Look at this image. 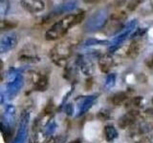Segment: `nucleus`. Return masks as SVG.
I'll use <instances>...</instances> for the list:
<instances>
[{
	"label": "nucleus",
	"instance_id": "nucleus-1",
	"mask_svg": "<svg viewBox=\"0 0 153 143\" xmlns=\"http://www.w3.org/2000/svg\"><path fill=\"white\" fill-rule=\"evenodd\" d=\"M84 19V13L67 14L62 19L56 22L45 33V38L48 41H54L59 39L66 35L70 28L80 23Z\"/></svg>",
	"mask_w": 153,
	"mask_h": 143
},
{
	"label": "nucleus",
	"instance_id": "nucleus-2",
	"mask_svg": "<svg viewBox=\"0 0 153 143\" xmlns=\"http://www.w3.org/2000/svg\"><path fill=\"white\" fill-rule=\"evenodd\" d=\"M73 42L70 40H64L56 44L50 52V57L52 61L57 66L63 67L66 65L67 60L71 56L73 50Z\"/></svg>",
	"mask_w": 153,
	"mask_h": 143
},
{
	"label": "nucleus",
	"instance_id": "nucleus-3",
	"mask_svg": "<svg viewBox=\"0 0 153 143\" xmlns=\"http://www.w3.org/2000/svg\"><path fill=\"white\" fill-rule=\"evenodd\" d=\"M107 9H100L91 15L85 24V29L89 32H95L102 29L108 21Z\"/></svg>",
	"mask_w": 153,
	"mask_h": 143
},
{
	"label": "nucleus",
	"instance_id": "nucleus-4",
	"mask_svg": "<svg viewBox=\"0 0 153 143\" xmlns=\"http://www.w3.org/2000/svg\"><path fill=\"white\" fill-rule=\"evenodd\" d=\"M76 8V2L75 0H71V1L66 2L64 4L60 5V6H59L57 8H56L54 11L48 14L45 21L50 22V20H53V19H55L56 17L61 15L62 13H69L71 11H73V10H75Z\"/></svg>",
	"mask_w": 153,
	"mask_h": 143
},
{
	"label": "nucleus",
	"instance_id": "nucleus-5",
	"mask_svg": "<svg viewBox=\"0 0 153 143\" xmlns=\"http://www.w3.org/2000/svg\"><path fill=\"white\" fill-rule=\"evenodd\" d=\"M21 7L30 13H37L45 9V3L43 0H21Z\"/></svg>",
	"mask_w": 153,
	"mask_h": 143
},
{
	"label": "nucleus",
	"instance_id": "nucleus-6",
	"mask_svg": "<svg viewBox=\"0 0 153 143\" xmlns=\"http://www.w3.org/2000/svg\"><path fill=\"white\" fill-rule=\"evenodd\" d=\"M139 116V112L136 110H131L126 114H123L121 117L119 118L118 121V126L121 129L127 128L129 126L133 125L135 123L137 117Z\"/></svg>",
	"mask_w": 153,
	"mask_h": 143
},
{
	"label": "nucleus",
	"instance_id": "nucleus-7",
	"mask_svg": "<svg viewBox=\"0 0 153 143\" xmlns=\"http://www.w3.org/2000/svg\"><path fill=\"white\" fill-rule=\"evenodd\" d=\"M136 24H137V20H132V21H130L129 22L127 25L123 28V32H122V33H120V35H118V36H116L113 39V41H112V45H120L121 43L126 39V38L130 35V32L133 31V29L135 28V26H136Z\"/></svg>",
	"mask_w": 153,
	"mask_h": 143
},
{
	"label": "nucleus",
	"instance_id": "nucleus-8",
	"mask_svg": "<svg viewBox=\"0 0 153 143\" xmlns=\"http://www.w3.org/2000/svg\"><path fill=\"white\" fill-rule=\"evenodd\" d=\"M103 28L107 35H115V33H117L121 30H123L124 25H123V22L122 21L114 20V19L109 18L107 23L105 24V26Z\"/></svg>",
	"mask_w": 153,
	"mask_h": 143
},
{
	"label": "nucleus",
	"instance_id": "nucleus-9",
	"mask_svg": "<svg viewBox=\"0 0 153 143\" xmlns=\"http://www.w3.org/2000/svg\"><path fill=\"white\" fill-rule=\"evenodd\" d=\"M17 39L16 36L13 35H10L5 36L0 42V52H7L16 46Z\"/></svg>",
	"mask_w": 153,
	"mask_h": 143
},
{
	"label": "nucleus",
	"instance_id": "nucleus-10",
	"mask_svg": "<svg viewBox=\"0 0 153 143\" xmlns=\"http://www.w3.org/2000/svg\"><path fill=\"white\" fill-rule=\"evenodd\" d=\"M113 58L111 57V55H103L100 57V60H99V66H100V69L102 73L107 74L108 72L110 71V69L112 68L113 66Z\"/></svg>",
	"mask_w": 153,
	"mask_h": 143
},
{
	"label": "nucleus",
	"instance_id": "nucleus-11",
	"mask_svg": "<svg viewBox=\"0 0 153 143\" xmlns=\"http://www.w3.org/2000/svg\"><path fill=\"white\" fill-rule=\"evenodd\" d=\"M139 54H140V44L137 40H133L127 49V56L131 59H135Z\"/></svg>",
	"mask_w": 153,
	"mask_h": 143
},
{
	"label": "nucleus",
	"instance_id": "nucleus-12",
	"mask_svg": "<svg viewBox=\"0 0 153 143\" xmlns=\"http://www.w3.org/2000/svg\"><path fill=\"white\" fill-rule=\"evenodd\" d=\"M104 136L107 141H113L118 137V132L116 128L112 125H107L104 128Z\"/></svg>",
	"mask_w": 153,
	"mask_h": 143
},
{
	"label": "nucleus",
	"instance_id": "nucleus-13",
	"mask_svg": "<svg viewBox=\"0 0 153 143\" xmlns=\"http://www.w3.org/2000/svg\"><path fill=\"white\" fill-rule=\"evenodd\" d=\"M127 99V94L123 92H119L115 94L112 97V103L116 106H120L123 103H124Z\"/></svg>",
	"mask_w": 153,
	"mask_h": 143
},
{
	"label": "nucleus",
	"instance_id": "nucleus-14",
	"mask_svg": "<svg viewBox=\"0 0 153 143\" xmlns=\"http://www.w3.org/2000/svg\"><path fill=\"white\" fill-rule=\"evenodd\" d=\"M80 68H81V71H82V73L85 75H91L93 74V71H94L93 64L88 60L82 61V63L80 64Z\"/></svg>",
	"mask_w": 153,
	"mask_h": 143
},
{
	"label": "nucleus",
	"instance_id": "nucleus-15",
	"mask_svg": "<svg viewBox=\"0 0 153 143\" xmlns=\"http://www.w3.org/2000/svg\"><path fill=\"white\" fill-rule=\"evenodd\" d=\"M16 26V23H14L13 21H10V20H1V19H0V32H4V31L11 30V29L14 28Z\"/></svg>",
	"mask_w": 153,
	"mask_h": 143
},
{
	"label": "nucleus",
	"instance_id": "nucleus-16",
	"mask_svg": "<svg viewBox=\"0 0 153 143\" xmlns=\"http://www.w3.org/2000/svg\"><path fill=\"white\" fill-rule=\"evenodd\" d=\"M127 15L126 13L124 12H120V13H115L113 14H111V15L109 16V18L111 19H114V20H118V21H122L123 22L124 20L126 19Z\"/></svg>",
	"mask_w": 153,
	"mask_h": 143
},
{
	"label": "nucleus",
	"instance_id": "nucleus-17",
	"mask_svg": "<svg viewBox=\"0 0 153 143\" xmlns=\"http://www.w3.org/2000/svg\"><path fill=\"white\" fill-rule=\"evenodd\" d=\"M9 9L8 0H0V16L7 13Z\"/></svg>",
	"mask_w": 153,
	"mask_h": 143
},
{
	"label": "nucleus",
	"instance_id": "nucleus-18",
	"mask_svg": "<svg viewBox=\"0 0 153 143\" xmlns=\"http://www.w3.org/2000/svg\"><path fill=\"white\" fill-rule=\"evenodd\" d=\"M143 0H129L127 3V9L129 11H134L139 6V4L142 3Z\"/></svg>",
	"mask_w": 153,
	"mask_h": 143
},
{
	"label": "nucleus",
	"instance_id": "nucleus-19",
	"mask_svg": "<svg viewBox=\"0 0 153 143\" xmlns=\"http://www.w3.org/2000/svg\"><path fill=\"white\" fill-rule=\"evenodd\" d=\"M107 41H102V40H98L95 39V38H90V39L86 40L85 45L86 46H91V45H103V44H107Z\"/></svg>",
	"mask_w": 153,
	"mask_h": 143
},
{
	"label": "nucleus",
	"instance_id": "nucleus-20",
	"mask_svg": "<svg viewBox=\"0 0 153 143\" xmlns=\"http://www.w3.org/2000/svg\"><path fill=\"white\" fill-rule=\"evenodd\" d=\"M142 102H143V97H135L128 102V105H130V106L138 107V106H141Z\"/></svg>",
	"mask_w": 153,
	"mask_h": 143
},
{
	"label": "nucleus",
	"instance_id": "nucleus-21",
	"mask_svg": "<svg viewBox=\"0 0 153 143\" xmlns=\"http://www.w3.org/2000/svg\"><path fill=\"white\" fill-rule=\"evenodd\" d=\"M109 116H110V114L107 111H100L98 114V118L100 119V120H102V121L107 120V119L109 118Z\"/></svg>",
	"mask_w": 153,
	"mask_h": 143
},
{
	"label": "nucleus",
	"instance_id": "nucleus-22",
	"mask_svg": "<svg viewBox=\"0 0 153 143\" xmlns=\"http://www.w3.org/2000/svg\"><path fill=\"white\" fill-rule=\"evenodd\" d=\"M115 81H116V76L115 74H109L106 78V85L108 87H112L115 85Z\"/></svg>",
	"mask_w": 153,
	"mask_h": 143
},
{
	"label": "nucleus",
	"instance_id": "nucleus-23",
	"mask_svg": "<svg viewBox=\"0 0 153 143\" xmlns=\"http://www.w3.org/2000/svg\"><path fill=\"white\" fill-rule=\"evenodd\" d=\"M146 64L147 65V67L149 69H153V55L151 56H149L146 61Z\"/></svg>",
	"mask_w": 153,
	"mask_h": 143
},
{
	"label": "nucleus",
	"instance_id": "nucleus-24",
	"mask_svg": "<svg viewBox=\"0 0 153 143\" xmlns=\"http://www.w3.org/2000/svg\"><path fill=\"white\" fill-rule=\"evenodd\" d=\"M115 5H116V7H121L123 5L126 3V0H115Z\"/></svg>",
	"mask_w": 153,
	"mask_h": 143
},
{
	"label": "nucleus",
	"instance_id": "nucleus-25",
	"mask_svg": "<svg viewBox=\"0 0 153 143\" xmlns=\"http://www.w3.org/2000/svg\"><path fill=\"white\" fill-rule=\"evenodd\" d=\"M137 143H151V139H150L149 137H143V138H142V139L139 142H137Z\"/></svg>",
	"mask_w": 153,
	"mask_h": 143
},
{
	"label": "nucleus",
	"instance_id": "nucleus-26",
	"mask_svg": "<svg viewBox=\"0 0 153 143\" xmlns=\"http://www.w3.org/2000/svg\"><path fill=\"white\" fill-rule=\"evenodd\" d=\"M4 68V64H3V61L0 59V79L2 78V71Z\"/></svg>",
	"mask_w": 153,
	"mask_h": 143
},
{
	"label": "nucleus",
	"instance_id": "nucleus-27",
	"mask_svg": "<svg viewBox=\"0 0 153 143\" xmlns=\"http://www.w3.org/2000/svg\"><path fill=\"white\" fill-rule=\"evenodd\" d=\"M146 114H147V116H153V108L147 109L146 111Z\"/></svg>",
	"mask_w": 153,
	"mask_h": 143
},
{
	"label": "nucleus",
	"instance_id": "nucleus-28",
	"mask_svg": "<svg viewBox=\"0 0 153 143\" xmlns=\"http://www.w3.org/2000/svg\"><path fill=\"white\" fill-rule=\"evenodd\" d=\"M85 3H94V2H97L98 0H83Z\"/></svg>",
	"mask_w": 153,
	"mask_h": 143
},
{
	"label": "nucleus",
	"instance_id": "nucleus-29",
	"mask_svg": "<svg viewBox=\"0 0 153 143\" xmlns=\"http://www.w3.org/2000/svg\"><path fill=\"white\" fill-rule=\"evenodd\" d=\"M71 143H79V140H76V141H73V142H71Z\"/></svg>",
	"mask_w": 153,
	"mask_h": 143
},
{
	"label": "nucleus",
	"instance_id": "nucleus-30",
	"mask_svg": "<svg viewBox=\"0 0 153 143\" xmlns=\"http://www.w3.org/2000/svg\"><path fill=\"white\" fill-rule=\"evenodd\" d=\"M152 104H153V98H152Z\"/></svg>",
	"mask_w": 153,
	"mask_h": 143
}]
</instances>
